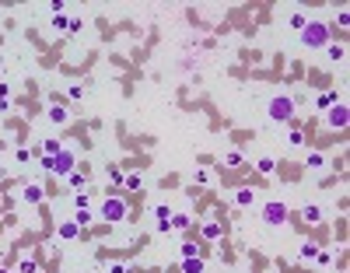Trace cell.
<instances>
[{"label": "cell", "instance_id": "obj_1", "mask_svg": "<svg viewBox=\"0 0 350 273\" xmlns=\"http://www.w3.org/2000/svg\"><path fill=\"white\" fill-rule=\"evenodd\" d=\"M126 214H130V203L119 196V193H109V196L98 203V221H109V224H119V221H126Z\"/></svg>", "mask_w": 350, "mask_h": 273}, {"label": "cell", "instance_id": "obj_2", "mask_svg": "<svg viewBox=\"0 0 350 273\" xmlns=\"http://www.w3.org/2000/svg\"><path fill=\"white\" fill-rule=\"evenodd\" d=\"M301 42H305V49H322V46L329 42V25H322V21H305Z\"/></svg>", "mask_w": 350, "mask_h": 273}, {"label": "cell", "instance_id": "obj_3", "mask_svg": "<svg viewBox=\"0 0 350 273\" xmlns=\"http://www.w3.org/2000/svg\"><path fill=\"white\" fill-rule=\"evenodd\" d=\"M74 165H77V154H74L70 147H63L60 154H53V161H49V172H53L56 179H67V175L74 172Z\"/></svg>", "mask_w": 350, "mask_h": 273}, {"label": "cell", "instance_id": "obj_4", "mask_svg": "<svg viewBox=\"0 0 350 273\" xmlns=\"http://www.w3.org/2000/svg\"><path fill=\"white\" fill-rule=\"evenodd\" d=\"M291 116H294V98H284V95L270 98V119L273 123H287Z\"/></svg>", "mask_w": 350, "mask_h": 273}, {"label": "cell", "instance_id": "obj_5", "mask_svg": "<svg viewBox=\"0 0 350 273\" xmlns=\"http://www.w3.org/2000/svg\"><path fill=\"white\" fill-rule=\"evenodd\" d=\"M263 221H266L270 228H280V224L287 221V203H280V200L263 203Z\"/></svg>", "mask_w": 350, "mask_h": 273}, {"label": "cell", "instance_id": "obj_6", "mask_svg": "<svg viewBox=\"0 0 350 273\" xmlns=\"http://www.w3.org/2000/svg\"><path fill=\"white\" fill-rule=\"evenodd\" d=\"M326 123H329V130H347L350 112H347V105H343V102H333V105L326 109Z\"/></svg>", "mask_w": 350, "mask_h": 273}, {"label": "cell", "instance_id": "obj_7", "mask_svg": "<svg viewBox=\"0 0 350 273\" xmlns=\"http://www.w3.org/2000/svg\"><path fill=\"white\" fill-rule=\"evenodd\" d=\"M301 221H305L308 228L322 224V207H319V203H305V207H301Z\"/></svg>", "mask_w": 350, "mask_h": 273}, {"label": "cell", "instance_id": "obj_8", "mask_svg": "<svg viewBox=\"0 0 350 273\" xmlns=\"http://www.w3.org/2000/svg\"><path fill=\"white\" fill-rule=\"evenodd\" d=\"M42 196H46V189L39 186V182H28V186L21 189V200H25V203H32V207H35V203H42Z\"/></svg>", "mask_w": 350, "mask_h": 273}, {"label": "cell", "instance_id": "obj_9", "mask_svg": "<svg viewBox=\"0 0 350 273\" xmlns=\"http://www.w3.org/2000/svg\"><path fill=\"white\" fill-rule=\"evenodd\" d=\"M256 203V189L252 186H238L235 189V207H252Z\"/></svg>", "mask_w": 350, "mask_h": 273}, {"label": "cell", "instance_id": "obj_10", "mask_svg": "<svg viewBox=\"0 0 350 273\" xmlns=\"http://www.w3.org/2000/svg\"><path fill=\"white\" fill-rule=\"evenodd\" d=\"M172 214H175V210H172L168 203H158V207H154V217H158V228H161V231L172 228Z\"/></svg>", "mask_w": 350, "mask_h": 273}, {"label": "cell", "instance_id": "obj_11", "mask_svg": "<svg viewBox=\"0 0 350 273\" xmlns=\"http://www.w3.org/2000/svg\"><path fill=\"white\" fill-rule=\"evenodd\" d=\"M56 235H60V238H63V242H74V238H77V235H81V228H77V224H74V221H63V224H60V228H56Z\"/></svg>", "mask_w": 350, "mask_h": 273}, {"label": "cell", "instance_id": "obj_12", "mask_svg": "<svg viewBox=\"0 0 350 273\" xmlns=\"http://www.w3.org/2000/svg\"><path fill=\"white\" fill-rule=\"evenodd\" d=\"M256 168H259V175H273L277 172V158L273 154H263V158L256 161Z\"/></svg>", "mask_w": 350, "mask_h": 273}, {"label": "cell", "instance_id": "obj_13", "mask_svg": "<svg viewBox=\"0 0 350 273\" xmlns=\"http://www.w3.org/2000/svg\"><path fill=\"white\" fill-rule=\"evenodd\" d=\"M46 116H49V123H56V126H63V123L70 119V112H67V109H60V105H53Z\"/></svg>", "mask_w": 350, "mask_h": 273}, {"label": "cell", "instance_id": "obj_14", "mask_svg": "<svg viewBox=\"0 0 350 273\" xmlns=\"http://www.w3.org/2000/svg\"><path fill=\"white\" fill-rule=\"evenodd\" d=\"M74 224H77V228H88V224H95V214H91V207L77 210V214H74Z\"/></svg>", "mask_w": 350, "mask_h": 273}, {"label": "cell", "instance_id": "obj_15", "mask_svg": "<svg viewBox=\"0 0 350 273\" xmlns=\"http://www.w3.org/2000/svg\"><path fill=\"white\" fill-rule=\"evenodd\" d=\"M308 168H312V172L326 168V154L322 151H308Z\"/></svg>", "mask_w": 350, "mask_h": 273}, {"label": "cell", "instance_id": "obj_16", "mask_svg": "<svg viewBox=\"0 0 350 273\" xmlns=\"http://www.w3.org/2000/svg\"><path fill=\"white\" fill-rule=\"evenodd\" d=\"M172 228H175V231H189V228H193V217H189V214H172Z\"/></svg>", "mask_w": 350, "mask_h": 273}, {"label": "cell", "instance_id": "obj_17", "mask_svg": "<svg viewBox=\"0 0 350 273\" xmlns=\"http://www.w3.org/2000/svg\"><path fill=\"white\" fill-rule=\"evenodd\" d=\"M203 238H207V242H217V238H221V224H217V221H207V224H203Z\"/></svg>", "mask_w": 350, "mask_h": 273}, {"label": "cell", "instance_id": "obj_18", "mask_svg": "<svg viewBox=\"0 0 350 273\" xmlns=\"http://www.w3.org/2000/svg\"><path fill=\"white\" fill-rule=\"evenodd\" d=\"M221 165H224V168H238V165H242V151H228L224 158H221Z\"/></svg>", "mask_w": 350, "mask_h": 273}, {"label": "cell", "instance_id": "obj_19", "mask_svg": "<svg viewBox=\"0 0 350 273\" xmlns=\"http://www.w3.org/2000/svg\"><path fill=\"white\" fill-rule=\"evenodd\" d=\"M60 151H63V144H60L56 137H46V140H42V154H49V158H53V154H60Z\"/></svg>", "mask_w": 350, "mask_h": 273}, {"label": "cell", "instance_id": "obj_20", "mask_svg": "<svg viewBox=\"0 0 350 273\" xmlns=\"http://www.w3.org/2000/svg\"><path fill=\"white\" fill-rule=\"evenodd\" d=\"M182 273H203V259H182Z\"/></svg>", "mask_w": 350, "mask_h": 273}, {"label": "cell", "instance_id": "obj_21", "mask_svg": "<svg viewBox=\"0 0 350 273\" xmlns=\"http://www.w3.org/2000/svg\"><path fill=\"white\" fill-rule=\"evenodd\" d=\"M179 252H182V259H196V256H200V245H196V242H182Z\"/></svg>", "mask_w": 350, "mask_h": 273}, {"label": "cell", "instance_id": "obj_22", "mask_svg": "<svg viewBox=\"0 0 350 273\" xmlns=\"http://www.w3.org/2000/svg\"><path fill=\"white\" fill-rule=\"evenodd\" d=\"M298 256H301V259H305V263H308V259H315V256H319V245H315V242H305V245H301V252H298Z\"/></svg>", "mask_w": 350, "mask_h": 273}, {"label": "cell", "instance_id": "obj_23", "mask_svg": "<svg viewBox=\"0 0 350 273\" xmlns=\"http://www.w3.org/2000/svg\"><path fill=\"white\" fill-rule=\"evenodd\" d=\"M18 273H39V263H35L32 256H25V259L18 263Z\"/></svg>", "mask_w": 350, "mask_h": 273}, {"label": "cell", "instance_id": "obj_24", "mask_svg": "<svg viewBox=\"0 0 350 273\" xmlns=\"http://www.w3.org/2000/svg\"><path fill=\"white\" fill-rule=\"evenodd\" d=\"M67 186H70V189H81V186H84V172H77V168H74V172L67 175Z\"/></svg>", "mask_w": 350, "mask_h": 273}, {"label": "cell", "instance_id": "obj_25", "mask_svg": "<svg viewBox=\"0 0 350 273\" xmlns=\"http://www.w3.org/2000/svg\"><path fill=\"white\" fill-rule=\"evenodd\" d=\"M333 102H340V98H336V91H329V95H319V98H315V109H329Z\"/></svg>", "mask_w": 350, "mask_h": 273}, {"label": "cell", "instance_id": "obj_26", "mask_svg": "<svg viewBox=\"0 0 350 273\" xmlns=\"http://www.w3.org/2000/svg\"><path fill=\"white\" fill-rule=\"evenodd\" d=\"M287 144L291 147H305V130H291L287 133Z\"/></svg>", "mask_w": 350, "mask_h": 273}, {"label": "cell", "instance_id": "obj_27", "mask_svg": "<svg viewBox=\"0 0 350 273\" xmlns=\"http://www.w3.org/2000/svg\"><path fill=\"white\" fill-rule=\"evenodd\" d=\"M88 203H91V196H88V193H77V196H74V207H77V210H84Z\"/></svg>", "mask_w": 350, "mask_h": 273}, {"label": "cell", "instance_id": "obj_28", "mask_svg": "<svg viewBox=\"0 0 350 273\" xmlns=\"http://www.w3.org/2000/svg\"><path fill=\"white\" fill-rule=\"evenodd\" d=\"M343 56H347V49H343V46H329V60H333V63H340Z\"/></svg>", "mask_w": 350, "mask_h": 273}, {"label": "cell", "instance_id": "obj_29", "mask_svg": "<svg viewBox=\"0 0 350 273\" xmlns=\"http://www.w3.org/2000/svg\"><path fill=\"white\" fill-rule=\"evenodd\" d=\"M109 182H112V186H119V182H123V172L116 168V165H109Z\"/></svg>", "mask_w": 350, "mask_h": 273}, {"label": "cell", "instance_id": "obj_30", "mask_svg": "<svg viewBox=\"0 0 350 273\" xmlns=\"http://www.w3.org/2000/svg\"><path fill=\"white\" fill-rule=\"evenodd\" d=\"M291 28L301 32V28H305V14H291Z\"/></svg>", "mask_w": 350, "mask_h": 273}, {"label": "cell", "instance_id": "obj_31", "mask_svg": "<svg viewBox=\"0 0 350 273\" xmlns=\"http://www.w3.org/2000/svg\"><path fill=\"white\" fill-rule=\"evenodd\" d=\"M207 182H210V172L200 168V172H196V186H207Z\"/></svg>", "mask_w": 350, "mask_h": 273}, {"label": "cell", "instance_id": "obj_32", "mask_svg": "<svg viewBox=\"0 0 350 273\" xmlns=\"http://www.w3.org/2000/svg\"><path fill=\"white\" fill-rule=\"evenodd\" d=\"M123 182H126V189H140V175H126Z\"/></svg>", "mask_w": 350, "mask_h": 273}, {"label": "cell", "instance_id": "obj_33", "mask_svg": "<svg viewBox=\"0 0 350 273\" xmlns=\"http://www.w3.org/2000/svg\"><path fill=\"white\" fill-rule=\"evenodd\" d=\"M14 158H18V161H28V158H32V151H28V147H18V151H14Z\"/></svg>", "mask_w": 350, "mask_h": 273}, {"label": "cell", "instance_id": "obj_34", "mask_svg": "<svg viewBox=\"0 0 350 273\" xmlns=\"http://www.w3.org/2000/svg\"><path fill=\"white\" fill-rule=\"evenodd\" d=\"M7 91H11V88H7L4 81H0V98H7Z\"/></svg>", "mask_w": 350, "mask_h": 273}, {"label": "cell", "instance_id": "obj_35", "mask_svg": "<svg viewBox=\"0 0 350 273\" xmlns=\"http://www.w3.org/2000/svg\"><path fill=\"white\" fill-rule=\"evenodd\" d=\"M0 273H11V270H4V266H0Z\"/></svg>", "mask_w": 350, "mask_h": 273}]
</instances>
